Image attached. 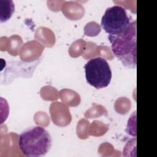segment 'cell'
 <instances>
[{
  "instance_id": "obj_4",
  "label": "cell",
  "mask_w": 157,
  "mask_h": 157,
  "mask_svg": "<svg viewBox=\"0 0 157 157\" xmlns=\"http://www.w3.org/2000/svg\"><path fill=\"white\" fill-rule=\"evenodd\" d=\"M130 23L125 9L120 6H113L106 9L102 17L101 25L109 35L116 36L125 31Z\"/></svg>"
},
{
  "instance_id": "obj_5",
  "label": "cell",
  "mask_w": 157,
  "mask_h": 157,
  "mask_svg": "<svg viewBox=\"0 0 157 157\" xmlns=\"http://www.w3.org/2000/svg\"><path fill=\"white\" fill-rule=\"evenodd\" d=\"M1 22L7 21L12 15L15 6L12 1L1 0Z\"/></svg>"
},
{
  "instance_id": "obj_1",
  "label": "cell",
  "mask_w": 157,
  "mask_h": 157,
  "mask_svg": "<svg viewBox=\"0 0 157 157\" xmlns=\"http://www.w3.org/2000/svg\"><path fill=\"white\" fill-rule=\"evenodd\" d=\"M112 50L122 64L134 69L137 64V24L131 22L128 28L120 34L108 36Z\"/></svg>"
},
{
  "instance_id": "obj_2",
  "label": "cell",
  "mask_w": 157,
  "mask_h": 157,
  "mask_svg": "<svg viewBox=\"0 0 157 157\" xmlns=\"http://www.w3.org/2000/svg\"><path fill=\"white\" fill-rule=\"evenodd\" d=\"M52 137L43 127L37 126L23 131L18 137V147L28 157L45 156L52 146Z\"/></svg>"
},
{
  "instance_id": "obj_3",
  "label": "cell",
  "mask_w": 157,
  "mask_h": 157,
  "mask_svg": "<svg viewBox=\"0 0 157 157\" xmlns=\"http://www.w3.org/2000/svg\"><path fill=\"white\" fill-rule=\"evenodd\" d=\"M87 83L96 89L107 87L112 79L109 63L102 57L90 59L84 66Z\"/></svg>"
}]
</instances>
